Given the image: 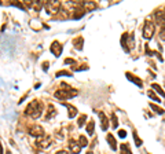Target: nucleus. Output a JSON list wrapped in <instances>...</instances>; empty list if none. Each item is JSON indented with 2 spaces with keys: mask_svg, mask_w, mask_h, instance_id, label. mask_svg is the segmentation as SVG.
I'll return each instance as SVG.
<instances>
[{
  "mask_svg": "<svg viewBox=\"0 0 165 154\" xmlns=\"http://www.w3.org/2000/svg\"><path fill=\"white\" fill-rule=\"evenodd\" d=\"M25 113L28 116H30L32 118H35V120H36V118H39L40 116H41V113H43V102L37 101V99L32 101L29 105L26 106Z\"/></svg>",
  "mask_w": 165,
  "mask_h": 154,
  "instance_id": "1",
  "label": "nucleus"
},
{
  "mask_svg": "<svg viewBox=\"0 0 165 154\" xmlns=\"http://www.w3.org/2000/svg\"><path fill=\"white\" fill-rule=\"evenodd\" d=\"M77 95V91L73 88H70V87H68V89H61L59 88L58 91L55 92V98L61 99V101H65V99H69L72 98V96H76Z\"/></svg>",
  "mask_w": 165,
  "mask_h": 154,
  "instance_id": "2",
  "label": "nucleus"
},
{
  "mask_svg": "<svg viewBox=\"0 0 165 154\" xmlns=\"http://www.w3.org/2000/svg\"><path fill=\"white\" fill-rule=\"evenodd\" d=\"M44 8L48 14H57L61 10V2L52 0V2H44Z\"/></svg>",
  "mask_w": 165,
  "mask_h": 154,
  "instance_id": "3",
  "label": "nucleus"
},
{
  "mask_svg": "<svg viewBox=\"0 0 165 154\" xmlns=\"http://www.w3.org/2000/svg\"><path fill=\"white\" fill-rule=\"evenodd\" d=\"M51 136H48V135H43V136H40V138H37V140H36V146L39 149H48L50 146H51Z\"/></svg>",
  "mask_w": 165,
  "mask_h": 154,
  "instance_id": "4",
  "label": "nucleus"
},
{
  "mask_svg": "<svg viewBox=\"0 0 165 154\" xmlns=\"http://www.w3.org/2000/svg\"><path fill=\"white\" fill-rule=\"evenodd\" d=\"M154 30H155L154 23L147 21V22L145 23V26H143V37H145V39H151L153 35H154Z\"/></svg>",
  "mask_w": 165,
  "mask_h": 154,
  "instance_id": "5",
  "label": "nucleus"
},
{
  "mask_svg": "<svg viewBox=\"0 0 165 154\" xmlns=\"http://www.w3.org/2000/svg\"><path fill=\"white\" fill-rule=\"evenodd\" d=\"M29 134L32 135V136L40 138V136L44 135V129H43V127H40V125H33V127L29 129Z\"/></svg>",
  "mask_w": 165,
  "mask_h": 154,
  "instance_id": "6",
  "label": "nucleus"
},
{
  "mask_svg": "<svg viewBox=\"0 0 165 154\" xmlns=\"http://www.w3.org/2000/svg\"><path fill=\"white\" fill-rule=\"evenodd\" d=\"M51 53L54 54L55 56H59L62 54V46L59 44L58 41H54L51 44Z\"/></svg>",
  "mask_w": 165,
  "mask_h": 154,
  "instance_id": "7",
  "label": "nucleus"
},
{
  "mask_svg": "<svg viewBox=\"0 0 165 154\" xmlns=\"http://www.w3.org/2000/svg\"><path fill=\"white\" fill-rule=\"evenodd\" d=\"M69 149H70V151L73 154H78V153H80V150H81V146L76 140H73V139H72V140L69 142Z\"/></svg>",
  "mask_w": 165,
  "mask_h": 154,
  "instance_id": "8",
  "label": "nucleus"
},
{
  "mask_svg": "<svg viewBox=\"0 0 165 154\" xmlns=\"http://www.w3.org/2000/svg\"><path fill=\"white\" fill-rule=\"evenodd\" d=\"M98 116H99L100 121H102V129H103V131H106L107 128H109V120H107V117L105 116L103 112H98Z\"/></svg>",
  "mask_w": 165,
  "mask_h": 154,
  "instance_id": "9",
  "label": "nucleus"
},
{
  "mask_svg": "<svg viewBox=\"0 0 165 154\" xmlns=\"http://www.w3.org/2000/svg\"><path fill=\"white\" fill-rule=\"evenodd\" d=\"M106 140H107V143L110 144V147H112V150H116L117 149V142H116V139H114V136L112 134H109L106 136Z\"/></svg>",
  "mask_w": 165,
  "mask_h": 154,
  "instance_id": "10",
  "label": "nucleus"
},
{
  "mask_svg": "<svg viewBox=\"0 0 165 154\" xmlns=\"http://www.w3.org/2000/svg\"><path fill=\"white\" fill-rule=\"evenodd\" d=\"M55 114H57V112H55V107L52 105H50L48 109H47V116H45V120H50V118L55 117Z\"/></svg>",
  "mask_w": 165,
  "mask_h": 154,
  "instance_id": "11",
  "label": "nucleus"
},
{
  "mask_svg": "<svg viewBox=\"0 0 165 154\" xmlns=\"http://www.w3.org/2000/svg\"><path fill=\"white\" fill-rule=\"evenodd\" d=\"M95 7H96V4H95L94 2H84V3H83V10H84V11L94 10Z\"/></svg>",
  "mask_w": 165,
  "mask_h": 154,
  "instance_id": "12",
  "label": "nucleus"
},
{
  "mask_svg": "<svg viewBox=\"0 0 165 154\" xmlns=\"http://www.w3.org/2000/svg\"><path fill=\"white\" fill-rule=\"evenodd\" d=\"M66 107H68V110H69V117L70 118H75L76 116H77V109L75 107V106H70V105H66Z\"/></svg>",
  "mask_w": 165,
  "mask_h": 154,
  "instance_id": "13",
  "label": "nucleus"
},
{
  "mask_svg": "<svg viewBox=\"0 0 165 154\" xmlns=\"http://www.w3.org/2000/svg\"><path fill=\"white\" fill-rule=\"evenodd\" d=\"M155 20H157V22H158V23H162V25H164V22H165V14L161 13V11L155 13Z\"/></svg>",
  "mask_w": 165,
  "mask_h": 154,
  "instance_id": "14",
  "label": "nucleus"
},
{
  "mask_svg": "<svg viewBox=\"0 0 165 154\" xmlns=\"http://www.w3.org/2000/svg\"><path fill=\"white\" fill-rule=\"evenodd\" d=\"M127 77H128V79H130L131 80V81H133V83H135V84H138V85H139V87H142V81H140V80L139 79H138V77H135V76H132V74H131V73H127Z\"/></svg>",
  "mask_w": 165,
  "mask_h": 154,
  "instance_id": "15",
  "label": "nucleus"
},
{
  "mask_svg": "<svg viewBox=\"0 0 165 154\" xmlns=\"http://www.w3.org/2000/svg\"><path fill=\"white\" fill-rule=\"evenodd\" d=\"M149 106L153 109V110H154L155 113H157V114H164V109H161V107H160V106L154 105V103H150Z\"/></svg>",
  "mask_w": 165,
  "mask_h": 154,
  "instance_id": "16",
  "label": "nucleus"
},
{
  "mask_svg": "<svg viewBox=\"0 0 165 154\" xmlns=\"http://www.w3.org/2000/svg\"><path fill=\"white\" fill-rule=\"evenodd\" d=\"M94 129H95L94 121H90V122L87 124V134H88V135H94Z\"/></svg>",
  "mask_w": 165,
  "mask_h": 154,
  "instance_id": "17",
  "label": "nucleus"
},
{
  "mask_svg": "<svg viewBox=\"0 0 165 154\" xmlns=\"http://www.w3.org/2000/svg\"><path fill=\"white\" fill-rule=\"evenodd\" d=\"M83 43H84V40H83V37H78V39L75 40V46L77 50H81L83 48Z\"/></svg>",
  "mask_w": 165,
  "mask_h": 154,
  "instance_id": "18",
  "label": "nucleus"
},
{
  "mask_svg": "<svg viewBox=\"0 0 165 154\" xmlns=\"http://www.w3.org/2000/svg\"><path fill=\"white\" fill-rule=\"evenodd\" d=\"M43 6H44V3H43V2H33V4H32V7L35 8L36 11H40Z\"/></svg>",
  "mask_w": 165,
  "mask_h": 154,
  "instance_id": "19",
  "label": "nucleus"
},
{
  "mask_svg": "<svg viewBox=\"0 0 165 154\" xmlns=\"http://www.w3.org/2000/svg\"><path fill=\"white\" fill-rule=\"evenodd\" d=\"M78 144H80L81 147H85V146H88V140H87V138L81 135L80 139H78Z\"/></svg>",
  "mask_w": 165,
  "mask_h": 154,
  "instance_id": "20",
  "label": "nucleus"
},
{
  "mask_svg": "<svg viewBox=\"0 0 165 154\" xmlns=\"http://www.w3.org/2000/svg\"><path fill=\"white\" fill-rule=\"evenodd\" d=\"M151 87H153V88H154V89H155V91H157V92H158V94H160V95L162 96V98H165V92L162 91V88H161V87H160L158 84H153Z\"/></svg>",
  "mask_w": 165,
  "mask_h": 154,
  "instance_id": "21",
  "label": "nucleus"
},
{
  "mask_svg": "<svg viewBox=\"0 0 165 154\" xmlns=\"http://www.w3.org/2000/svg\"><path fill=\"white\" fill-rule=\"evenodd\" d=\"M85 120H87V116L85 114H83V116H80V117H78V127H83V125L85 124Z\"/></svg>",
  "mask_w": 165,
  "mask_h": 154,
  "instance_id": "22",
  "label": "nucleus"
},
{
  "mask_svg": "<svg viewBox=\"0 0 165 154\" xmlns=\"http://www.w3.org/2000/svg\"><path fill=\"white\" fill-rule=\"evenodd\" d=\"M147 95H149V98H151L153 101H157V102H160V98L157 95H155L154 92L151 91V89H149V92H147Z\"/></svg>",
  "mask_w": 165,
  "mask_h": 154,
  "instance_id": "23",
  "label": "nucleus"
},
{
  "mask_svg": "<svg viewBox=\"0 0 165 154\" xmlns=\"http://www.w3.org/2000/svg\"><path fill=\"white\" fill-rule=\"evenodd\" d=\"M121 154H132L127 144H121Z\"/></svg>",
  "mask_w": 165,
  "mask_h": 154,
  "instance_id": "24",
  "label": "nucleus"
},
{
  "mask_svg": "<svg viewBox=\"0 0 165 154\" xmlns=\"http://www.w3.org/2000/svg\"><path fill=\"white\" fill-rule=\"evenodd\" d=\"M112 125H113V128H117L118 127V120H117V117H116V114H112Z\"/></svg>",
  "mask_w": 165,
  "mask_h": 154,
  "instance_id": "25",
  "label": "nucleus"
},
{
  "mask_svg": "<svg viewBox=\"0 0 165 154\" xmlns=\"http://www.w3.org/2000/svg\"><path fill=\"white\" fill-rule=\"evenodd\" d=\"M59 17H61L62 20H66V18H69V14H68V11H65V10H61V14H59Z\"/></svg>",
  "mask_w": 165,
  "mask_h": 154,
  "instance_id": "26",
  "label": "nucleus"
},
{
  "mask_svg": "<svg viewBox=\"0 0 165 154\" xmlns=\"http://www.w3.org/2000/svg\"><path fill=\"white\" fill-rule=\"evenodd\" d=\"M160 39L165 41V23H164V26H162V29L160 30Z\"/></svg>",
  "mask_w": 165,
  "mask_h": 154,
  "instance_id": "27",
  "label": "nucleus"
},
{
  "mask_svg": "<svg viewBox=\"0 0 165 154\" xmlns=\"http://www.w3.org/2000/svg\"><path fill=\"white\" fill-rule=\"evenodd\" d=\"M133 139H135V142H136V146H140L142 144V140H140L139 138H138V135H136V132L133 134Z\"/></svg>",
  "mask_w": 165,
  "mask_h": 154,
  "instance_id": "28",
  "label": "nucleus"
},
{
  "mask_svg": "<svg viewBox=\"0 0 165 154\" xmlns=\"http://www.w3.org/2000/svg\"><path fill=\"white\" fill-rule=\"evenodd\" d=\"M118 136H120V138H125V136H127V132L124 131V129H120V131H118Z\"/></svg>",
  "mask_w": 165,
  "mask_h": 154,
  "instance_id": "29",
  "label": "nucleus"
},
{
  "mask_svg": "<svg viewBox=\"0 0 165 154\" xmlns=\"http://www.w3.org/2000/svg\"><path fill=\"white\" fill-rule=\"evenodd\" d=\"M57 76H58V77H59V76H70V73H68V72H58V73H57Z\"/></svg>",
  "mask_w": 165,
  "mask_h": 154,
  "instance_id": "30",
  "label": "nucleus"
},
{
  "mask_svg": "<svg viewBox=\"0 0 165 154\" xmlns=\"http://www.w3.org/2000/svg\"><path fill=\"white\" fill-rule=\"evenodd\" d=\"M57 154H69V153H68V151H65V150H61V151H58Z\"/></svg>",
  "mask_w": 165,
  "mask_h": 154,
  "instance_id": "31",
  "label": "nucleus"
},
{
  "mask_svg": "<svg viewBox=\"0 0 165 154\" xmlns=\"http://www.w3.org/2000/svg\"><path fill=\"white\" fill-rule=\"evenodd\" d=\"M65 62H66V63H73V62H75V61H73V59H66Z\"/></svg>",
  "mask_w": 165,
  "mask_h": 154,
  "instance_id": "32",
  "label": "nucleus"
},
{
  "mask_svg": "<svg viewBox=\"0 0 165 154\" xmlns=\"http://www.w3.org/2000/svg\"><path fill=\"white\" fill-rule=\"evenodd\" d=\"M47 66H48V63L45 62V63H44V65H43V69H44V70H47Z\"/></svg>",
  "mask_w": 165,
  "mask_h": 154,
  "instance_id": "33",
  "label": "nucleus"
},
{
  "mask_svg": "<svg viewBox=\"0 0 165 154\" xmlns=\"http://www.w3.org/2000/svg\"><path fill=\"white\" fill-rule=\"evenodd\" d=\"M0 154H3V146H2V143H0Z\"/></svg>",
  "mask_w": 165,
  "mask_h": 154,
  "instance_id": "34",
  "label": "nucleus"
},
{
  "mask_svg": "<svg viewBox=\"0 0 165 154\" xmlns=\"http://www.w3.org/2000/svg\"><path fill=\"white\" fill-rule=\"evenodd\" d=\"M87 154H92V153H91V151H88V153H87Z\"/></svg>",
  "mask_w": 165,
  "mask_h": 154,
  "instance_id": "35",
  "label": "nucleus"
}]
</instances>
